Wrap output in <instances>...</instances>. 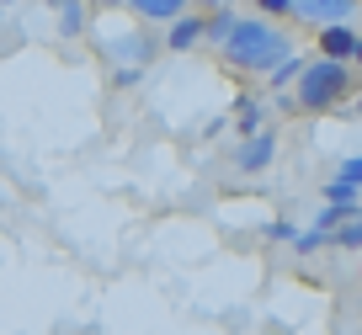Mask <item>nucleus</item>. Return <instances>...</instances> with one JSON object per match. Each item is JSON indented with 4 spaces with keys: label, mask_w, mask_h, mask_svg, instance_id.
<instances>
[{
    "label": "nucleus",
    "mask_w": 362,
    "mask_h": 335,
    "mask_svg": "<svg viewBox=\"0 0 362 335\" xmlns=\"http://www.w3.org/2000/svg\"><path fill=\"white\" fill-rule=\"evenodd\" d=\"M293 235H298V229H293L288 218H277V223H267V229H261V240H272V245H277V240H293Z\"/></svg>",
    "instance_id": "nucleus-15"
},
{
    "label": "nucleus",
    "mask_w": 362,
    "mask_h": 335,
    "mask_svg": "<svg viewBox=\"0 0 362 335\" xmlns=\"http://www.w3.org/2000/svg\"><path fill=\"white\" fill-rule=\"evenodd\" d=\"M272 160H277V128H256L235 144V170H245V176L272 170Z\"/></svg>",
    "instance_id": "nucleus-4"
},
{
    "label": "nucleus",
    "mask_w": 362,
    "mask_h": 335,
    "mask_svg": "<svg viewBox=\"0 0 362 335\" xmlns=\"http://www.w3.org/2000/svg\"><path fill=\"white\" fill-rule=\"evenodd\" d=\"M336 181H346V187H362V160H357V155H346V160L336 165Z\"/></svg>",
    "instance_id": "nucleus-14"
},
{
    "label": "nucleus",
    "mask_w": 362,
    "mask_h": 335,
    "mask_svg": "<svg viewBox=\"0 0 362 335\" xmlns=\"http://www.w3.org/2000/svg\"><path fill=\"white\" fill-rule=\"evenodd\" d=\"M288 16L304 27H330V22H351L357 0H288Z\"/></svg>",
    "instance_id": "nucleus-5"
},
{
    "label": "nucleus",
    "mask_w": 362,
    "mask_h": 335,
    "mask_svg": "<svg viewBox=\"0 0 362 335\" xmlns=\"http://www.w3.org/2000/svg\"><path fill=\"white\" fill-rule=\"evenodd\" d=\"M256 16H267V22H283V16H288V0H256Z\"/></svg>",
    "instance_id": "nucleus-16"
},
{
    "label": "nucleus",
    "mask_w": 362,
    "mask_h": 335,
    "mask_svg": "<svg viewBox=\"0 0 362 335\" xmlns=\"http://www.w3.org/2000/svg\"><path fill=\"white\" fill-rule=\"evenodd\" d=\"M293 112H336L341 101L351 96V64H336V59H304L293 75Z\"/></svg>",
    "instance_id": "nucleus-2"
},
{
    "label": "nucleus",
    "mask_w": 362,
    "mask_h": 335,
    "mask_svg": "<svg viewBox=\"0 0 362 335\" xmlns=\"http://www.w3.org/2000/svg\"><path fill=\"white\" fill-rule=\"evenodd\" d=\"M325 202H330V208H362V187H346V181L330 176L325 181Z\"/></svg>",
    "instance_id": "nucleus-11"
},
{
    "label": "nucleus",
    "mask_w": 362,
    "mask_h": 335,
    "mask_svg": "<svg viewBox=\"0 0 362 335\" xmlns=\"http://www.w3.org/2000/svg\"><path fill=\"white\" fill-rule=\"evenodd\" d=\"M288 54H298L293 33L283 22H267V16H235L229 37L218 43V59H224L235 75H267L272 64H283Z\"/></svg>",
    "instance_id": "nucleus-1"
},
{
    "label": "nucleus",
    "mask_w": 362,
    "mask_h": 335,
    "mask_svg": "<svg viewBox=\"0 0 362 335\" xmlns=\"http://www.w3.org/2000/svg\"><path fill=\"white\" fill-rule=\"evenodd\" d=\"M0 6H11V0H0Z\"/></svg>",
    "instance_id": "nucleus-19"
},
{
    "label": "nucleus",
    "mask_w": 362,
    "mask_h": 335,
    "mask_svg": "<svg viewBox=\"0 0 362 335\" xmlns=\"http://www.w3.org/2000/svg\"><path fill=\"white\" fill-rule=\"evenodd\" d=\"M298 64H304L298 54H288L283 64H272V69H267V86H272V90H288V86H293V75H298Z\"/></svg>",
    "instance_id": "nucleus-12"
},
{
    "label": "nucleus",
    "mask_w": 362,
    "mask_h": 335,
    "mask_svg": "<svg viewBox=\"0 0 362 335\" xmlns=\"http://www.w3.org/2000/svg\"><path fill=\"white\" fill-rule=\"evenodd\" d=\"M96 6H107V11H117V6H123V0H96Z\"/></svg>",
    "instance_id": "nucleus-17"
},
{
    "label": "nucleus",
    "mask_w": 362,
    "mask_h": 335,
    "mask_svg": "<svg viewBox=\"0 0 362 335\" xmlns=\"http://www.w3.org/2000/svg\"><path fill=\"white\" fill-rule=\"evenodd\" d=\"M165 54H192L203 48V11H181L176 22H165Z\"/></svg>",
    "instance_id": "nucleus-7"
},
{
    "label": "nucleus",
    "mask_w": 362,
    "mask_h": 335,
    "mask_svg": "<svg viewBox=\"0 0 362 335\" xmlns=\"http://www.w3.org/2000/svg\"><path fill=\"white\" fill-rule=\"evenodd\" d=\"M102 54H107V59H123L128 69H149L165 48H160V37L149 33V27H139V33H128V37H107Z\"/></svg>",
    "instance_id": "nucleus-3"
},
{
    "label": "nucleus",
    "mask_w": 362,
    "mask_h": 335,
    "mask_svg": "<svg viewBox=\"0 0 362 335\" xmlns=\"http://www.w3.org/2000/svg\"><path fill=\"white\" fill-rule=\"evenodd\" d=\"M330 245H341V250H357L362 245V213H351V218H341V229L330 235Z\"/></svg>",
    "instance_id": "nucleus-13"
},
{
    "label": "nucleus",
    "mask_w": 362,
    "mask_h": 335,
    "mask_svg": "<svg viewBox=\"0 0 362 335\" xmlns=\"http://www.w3.org/2000/svg\"><path fill=\"white\" fill-rule=\"evenodd\" d=\"M123 11L134 16L139 27H165V22H176L181 11H192V0H123Z\"/></svg>",
    "instance_id": "nucleus-8"
},
{
    "label": "nucleus",
    "mask_w": 362,
    "mask_h": 335,
    "mask_svg": "<svg viewBox=\"0 0 362 335\" xmlns=\"http://www.w3.org/2000/svg\"><path fill=\"white\" fill-rule=\"evenodd\" d=\"M86 6H80V0H64V6H59V37H86Z\"/></svg>",
    "instance_id": "nucleus-9"
},
{
    "label": "nucleus",
    "mask_w": 362,
    "mask_h": 335,
    "mask_svg": "<svg viewBox=\"0 0 362 335\" xmlns=\"http://www.w3.org/2000/svg\"><path fill=\"white\" fill-rule=\"evenodd\" d=\"M48 6H54V11H59V6H64V0H48Z\"/></svg>",
    "instance_id": "nucleus-18"
},
{
    "label": "nucleus",
    "mask_w": 362,
    "mask_h": 335,
    "mask_svg": "<svg viewBox=\"0 0 362 335\" xmlns=\"http://www.w3.org/2000/svg\"><path fill=\"white\" fill-rule=\"evenodd\" d=\"M320 37V59H336V64H351V59L362 54V37L351 22H330V27H315Z\"/></svg>",
    "instance_id": "nucleus-6"
},
{
    "label": "nucleus",
    "mask_w": 362,
    "mask_h": 335,
    "mask_svg": "<svg viewBox=\"0 0 362 335\" xmlns=\"http://www.w3.org/2000/svg\"><path fill=\"white\" fill-rule=\"evenodd\" d=\"M256 128H267V107L245 96V101H240V107H235V134L245 139V134H256Z\"/></svg>",
    "instance_id": "nucleus-10"
}]
</instances>
